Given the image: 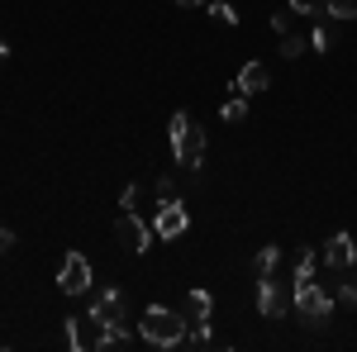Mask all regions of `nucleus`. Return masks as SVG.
I'll return each mask as SVG.
<instances>
[{
    "label": "nucleus",
    "mask_w": 357,
    "mask_h": 352,
    "mask_svg": "<svg viewBox=\"0 0 357 352\" xmlns=\"http://www.w3.org/2000/svg\"><path fill=\"white\" fill-rule=\"evenodd\" d=\"M186 314L181 309H167V305H148L143 309V319H138V333L153 343V348H176V343H186Z\"/></svg>",
    "instance_id": "obj_1"
},
{
    "label": "nucleus",
    "mask_w": 357,
    "mask_h": 352,
    "mask_svg": "<svg viewBox=\"0 0 357 352\" xmlns=\"http://www.w3.org/2000/svg\"><path fill=\"white\" fill-rule=\"evenodd\" d=\"M172 153H176V162L191 167V171L205 162V129L195 124L186 109H176V114H172Z\"/></svg>",
    "instance_id": "obj_2"
},
{
    "label": "nucleus",
    "mask_w": 357,
    "mask_h": 352,
    "mask_svg": "<svg viewBox=\"0 0 357 352\" xmlns=\"http://www.w3.org/2000/svg\"><path fill=\"white\" fill-rule=\"evenodd\" d=\"M296 314H301L305 324L324 328L329 314H333V291H324L314 276H310V281H296Z\"/></svg>",
    "instance_id": "obj_3"
},
{
    "label": "nucleus",
    "mask_w": 357,
    "mask_h": 352,
    "mask_svg": "<svg viewBox=\"0 0 357 352\" xmlns=\"http://www.w3.org/2000/svg\"><path fill=\"white\" fill-rule=\"evenodd\" d=\"M186 224H191V219H186V205H181L176 195H172V200H162V205H158V219H153V234L172 243V238H181V234H186Z\"/></svg>",
    "instance_id": "obj_4"
},
{
    "label": "nucleus",
    "mask_w": 357,
    "mask_h": 352,
    "mask_svg": "<svg viewBox=\"0 0 357 352\" xmlns=\"http://www.w3.org/2000/svg\"><path fill=\"white\" fill-rule=\"evenodd\" d=\"M62 333H67V348L72 352H86V348H96V338H100V319H91V314H67V319H62Z\"/></svg>",
    "instance_id": "obj_5"
},
{
    "label": "nucleus",
    "mask_w": 357,
    "mask_h": 352,
    "mask_svg": "<svg viewBox=\"0 0 357 352\" xmlns=\"http://www.w3.org/2000/svg\"><path fill=\"white\" fill-rule=\"evenodd\" d=\"M57 286H62V296H82V291H91V262H86L82 252H67V257H62Z\"/></svg>",
    "instance_id": "obj_6"
},
{
    "label": "nucleus",
    "mask_w": 357,
    "mask_h": 352,
    "mask_svg": "<svg viewBox=\"0 0 357 352\" xmlns=\"http://www.w3.org/2000/svg\"><path fill=\"white\" fill-rule=\"evenodd\" d=\"M114 238L129 247V252H143V247H148V238H153V229H148L134 210H124V215L114 219Z\"/></svg>",
    "instance_id": "obj_7"
},
{
    "label": "nucleus",
    "mask_w": 357,
    "mask_h": 352,
    "mask_svg": "<svg viewBox=\"0 0 357 352\" xmlns=\"http://www.w3.org/2000/svg\"><path fill=\"white\" fill-rule=\"evenodd\" d=\"M324 262H329L333 271H348L357 262V243H353V234H333L329 243H324Z\"/></svg>",
    "instance_id": "obj_8"
},
{
    "label": "nucleus",
    "mask_w": 357,
    "mask_h": 352,
    "mask_svg": "<svg viewBox=\"0 0 357 352\" xmlns=\"http://www.w3.org/2000/svg\"><path fill=\"white\" fill-rule=\"evenodd\" d=\"M91 319H100V324H124V296H119V291H100V296L91 300Z\"/></svg>",
    "instance_id": "obj_9"
},
{
    "label": "nucleus",
    "mask_w": 357,
    "mask_h": 352,
    "mask_svg": "<svg viewBox=\"0 0 357 352\" xmlns=\"http://www.w3.org/2000/svg\"><path fill=\"white\" fill-rule=\"evenodd\" d=\"M286 291L276 286V281H257V309H262V319H281L286 314Z\"/></svg>",
    "instance_id": "obj_10"
},
{
    "label": "nucleus",
    "mask_w": 357,
    "mask_h": 352,
    "mask_svg": "<svg viewBox=\"0 0 357 352\" xmlns=\"http://www.w3.org/2000/svg\"><path fill=\"white\" fill-rule=\"evenodd\" d=\"M267 82H272V77H267V62H248L243 72L234 77L229 91H238V95H257V91H267Z\"/></svg>",
    "instance_id": "obj_11"
},
{
    "label": "nucleus",
    "mask_w": 357,
    "mask_h": 352,
    "mask_svg": "<svg viewBox=\"0 0 357 352\" xmlns=\"http://www.w3.org/2000/svg\"><path fill=\"white\" fill-rule=\"evenodd\" d=\"M210 309H215V296L210 291H186V300H181L186 324H210Z\"/></svg>",
    "instance_id": "obj_12"
},
{
    "label": "nucleus",
    "mask_w": 357,
    "mask_h": 352,
    "mask_svg": "<svg viewBox=\"0 0 357 352\" xmlns=\"http://www.w3.org/2000/svg\"><path fill=\"white\" fill-rule=\"evenodd\" d=\"M276 267H281V247L267 243L257 257H252V281H276Z\"/></svg>",
    "instance_id": "obj_13"
},
{
    "label": "nucleus",
    "mask_w": 357,
    "mask_h": 352,
    "mask_svg": "<svg viewBox=\"0 0 357 352\" xmlns=\"http://www.w3.org/2000/svg\"><path fill=\"white\" fill-rule=\"evenodd\" d=\"M96 348H129V328H124V324H100Z\"/></svg>",
    "instance_id": "obj_14"
},
{
    "label": "nucleus",
    "mask_w": 357,
    "mask_h": 352,
    "mask_svg": "<svg viewBox=\"0 0 357 352\" xmlns=\"http://www.w3.org/2000/svg\"><path fill=\"white\" fill-rule=\"evenodd\" d=\"M329 20H357V0H324Z\"/></svg>",
    "instance_id": "obj_15"
},
{
    "label": "nucleus",
    "mask_w": 357,
    "mask_h": 352,
    "mask_svg": "<svg viewBox=\"0 0 357 352\" xmlns=\"http://www.w3.org/2000/svg\"><path fill=\"white\" fill-rule=\"evenodd\" d=\"M314 267H319V252H314V247H305L301 257H296V281H310Z\"/></svg>",
    "instance_id": "obj_16"
},
{
    "label": "nucleus",
    "mask_w": 357,
    "mask_h": 352,
    "mask_svg": "<svg viewBox=\"0 0 357 352\" xmlns=\"http://www.w3.org/2000/svg\"><path fill=\"white\" fill-rule=\"evenodd\" d=\"M210 20H215V24H238V10H234L229 0H215V5H210Z\"/></svg>",
    "instance_id": "obj_17"
},
{
    "label": "nucleus",
    "mask_w": 357,
    "mask_h": 352,
    "mask_svg": "<svg viewBox=\"0 0 357 352\" xmlns=\"http://www.w3.org/2000/svg\"><path fill=\"white\" fill-rule=\"evenodd\" d=\"M305 48H310V38H301V33H281V57H301Z\"/></svg>",
    "instance_id": "obj_18"
},
{
    "label": "nucleus",
    "mask_w": 357,
    "mask_h": 352,
    "mask_svg": "<svg viewBox=\"0 0 357 352\" xmlns=\"http://www.w3.org/2000/svg\"><path fill=\"white\" fill-rule=\"evenodd\" d=\"M220 114L229 119V124H238V119L248 114V95H234V100H224V109H220Z\"/></svg>",
    "instance_id": "obj_19"
},
{
    "label": "nucleus",
    "mask_w": 357,
    "mask_h": 352,
    "mask_svg": "<svg viewBox=\"0 0 357 352\" xmlns=\"http://www.w3.org/2000/svg\"><path fill=\"white\" fill-rule=\"evenodd\" d=\"M310 48H314V53H329V48H333V29L314 24V33H310Z\"/></svg>",
    "instance_id": "obj_20"
},
{
    "label": "nucleus",
    "mask_w": 357,
    "mask_h": 352,
    "mask_svg": "<svg viewBox=\"0 0 357 352\" xmlns=\"http://www.w3.org/2000/svg\"><path fill=\"white\" fill-rule=\"evenodd\" d=\"M333 296L343 300V305H357V271L348 276V281H338V286H333Z\"/></svg>",
    "instance_id": "obj_21"
},
{
    "label": "nucleus",
    "mask_w": 357,
    "mask_h": 352,
    "mask_svg": "<svg viewBox=\"0 0 357 352\" xmlns=\"http://www.w3.org/2000/svg\"><path fill=\"white\" fill-rule=\"evenodd\" d=\"M291 24H296V10H276V15H272L276 33H291Z\"/></svg>",
    "instance_id": "obj_22"
},
{
    "label": "nucleus",
    "mask_w": 357,
    "mask_h": 352,
    "mask_svg": "<svg viewBox=\"0 0 357 352\" xmlns=\"http://www.w3.org/2000/svg\"><path fill=\"white\" fill-rule=\"evenodd\" d=\"M296 15H319V0H291Z\"/></svg>",
    "instance_id": "obj_23"
},
{
    "label": "nucleus",
    "mask_w": 357,
    "mask_h": 352,
    "mask_svg": "<svg viewBox=\"0 0 357 352\" xmlns=\"http://www.w3.org/2000/svg\"><path fill=\"white\" fill-rule=\"evenodd\" d=\"M134 200H138V186H134V181H129V186L119 190V205H124V210H134Z\"/></svg>",
    "instance_id": "obj_24"
},
{
    "label": "nucleus",
    "mask_w": 357,
    "mask_h": 352,
    "mask_svg": "<svg viewBox=\"0 0 357 352\" xmlns=\"http://www.w3.org/2000/svg\"><path fill=\"white\" fill-rule=\"evenodd\" d=\"M172 195H176V181L162 176V181H158V200H172Z\"/></svg>",
    "instance_id": "obj_25"
},
{
    "label": "nucleus",
    "mask_w": 357,
    "mask_h": 352,
    "mask_svg": "<svg viewBox=\"0 0 357 352\" xmlns=\"http://www.w3.org/2000/svg\"><path fill=\"white\" fill-rule=\"evenodd\" d=\"M10 247H15V234H10V229H0V252H10Z\"/></svg>",
    "instance_id": "obj_26"
},
{
    "label": "nucleus",
    "mask_w": 357,
    "mask_h": 352,
    "mask_svg": "<svg viewBox=\"0 0 357 352\" xmlns=\"http://www.w3.org/2000/svg\"><path fill=\"white\" fill-rule=\"evenodd\" d=\"M176 5H186V10H191V5H205V0H176Z\"/></svg>",
    "instance_id": "obj_27"
},
{
    "label": "nucleus",
    "mask_w": 357,
    "mask_h": 352,
    "mask_svg": "<svg viewBox=\"0 0 357 352\" xmlns=\"http://www.w3.org/2000/svg\"><path fill=\"white\" fill-rule=\"evenodd\" d=\"M5 53H10V48H5V38H0V62H5Z\"/></svg>",
    "instance_id": "obj_28"
}]
</instances>
